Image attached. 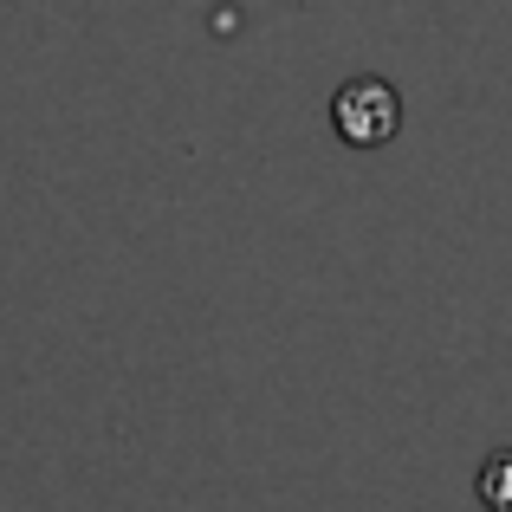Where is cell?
<instances>
[{
  "label": "cell",
  "instance_id": "2",
  "mask_svg": "<svg viewBox=\"0 0 512 512\" xmlns=\"http://www.w3.org/2000/svg\"><path fill=\"white\" fill-rule=\"evenodd\" d=\"M474 493H480V506H487V512H512V448H500V454L480 461Z\"/></svg>",
  "mask_w": 512,
  "mask_h": 512
},
{
  "label": "cell",
  "instance_id": "1",
  "mask_svg": "<svg viewBox=\"0 0 512 512\" xmlns=\"http://www.w3.org/2000/svg\"><path fill=\"white\" fill-rule=\"evenodd\" d=\"M331 130L350 143V150H383L389 137L402 130V98L389 78L363 72V78H344L331 91Z\"/></svg>",
  "mask_w": 512,
  "mask_h": 512
}]
</instances>
